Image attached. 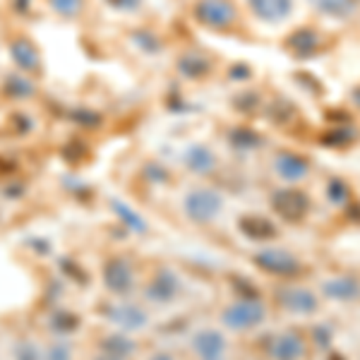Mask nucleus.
<instances>
[{
  "label": "nucleus",
  "mask_w": 360,
  "mask_h": 360,
  "mask_svg": "<svg viewBox=\"0 0 360 360\" xmlns=\"http://www.w3.org/2000/svg\"><path fill=\"white\" fill-rule=\"evenodd\" d=\"M113 209H115V214H118V217L123 219V221H125L127 226H130L132 231H137V233H144V231H147V224H144L142 219H139L137 214L132 212V209H127V207L123 205V202L115 200V202H113Z\"/></svg>",
  "instance_id": "aec40b11"
},
{
  "label": "nucleus",
  "mask_w": 360,
  "mask_h": 360,
  "mask_svg": "<svg viewBox=\"0 0 360 360\" xmlns=\"http://www.w3.org/2000/svg\"><path fill=\"white\" fill-rule=\"evenodd\" d=\"M266 353L271 360H300L305 356V341L295 332L276 334L266 341Z\"/></svg>",
  "instance_id": "20e7f679"
},
{
  "label": "nucleus",
  "mask_w": 360,
  "mask_h": 360,
  "mask_svg": "<svg viewBox=\"0 0 360 360\" xmlns=\"http://www.w3.org/2000/svg\"><path fill=\"white\" fill-rule=\"evenodd\" d=\"M315 5L322 10V13L334 15V17H346L356 10L351 0H315Z\"/></svg>",
  "instance_id": "6ab92c4d"
},
{
  "label": "nucleus",
  "mask_w": 360,
  "mask_h": 360,
  "mask_svg": "<svg viewBox=\"0 0 360 360\" xmlns=\"http://www.w3.org/2000/svg\"><path fill=\"white\" fill-rule=\"evenodd\" d=\"M108 319H113L115 324H120L127 332H135V329H142L147 324V315H144L139 307L135 305H115L108 310Z\"/></svg>",
  "instance_id": "f8f14e48"
},
{
  "label": "nucleus",
  "mask_w": 360,
  "mask_h": 360,
  "mask_svg": "<svg viewBox=\"0 0 360 360\" xmlns=\"http://www.w3.org/2000/svg\"><path fill=\"white\" fill-rule=\"evenodd\" d=\"M324 293L332 300H356L360 295V283L351 276H339L324 283Z\"/></svg>",
  "instance_id": "ddd939ff"
},
{
  "label": "nucleus",
  "mask_w": 360,
  "mask_h": 360,
  "mask_svg": "<svg viewBox=\"0 0 360 360\" xmlns=\"http://www.w3.org/2000/svg\"><path fill=\"white\" fill-rule=\"evenodd\" d=\"M195 353L200 356V360H224L226 356V339L219 332H214V329H205V332H200L195 336Z\"/></svg>",
  "instance_id": "1a4fd4ad"
},
{
  "label": "nucleus",
  "mask_w": 360,
  "mask_h": 360,
  "mask_svg": "<svg viewBox=\"0 0 360 360\" xmlns=\"http://www.w3.org/2000/svg\"><path fill=\"white\" fill-rule=\"evenodd\" d=\"M10 53H13V60L17 65L22 70H27V72L39 70V53H37V49H34V44L27 41V39H17V41H13Z\"/></svg>",
  "instance_id": "4468645a"
},
{
  "label": "nucleus",
  "mask_w": 360,
  "mask_h": 360,
  "mask_svg": "<svg viewBox=\"0 0 360 360\" xmlns=\"http://www.w3.org/2000/svg\"><path fill=\"white\" fill-rule=\"evenodd\" d=\"M224 200L214 190H193L185 197V214L190 217V221L195 224H209L217 219V214L221 212Z\"/></svg>",
  "instance_id": "f257e3e1"
},
{
  "label": "nucleus",
  "mask_w": 360,
  "mask_h": 360,
  "mask_svg": "<svg viewBox=\"0 0 360 360\" xmlns=\"http://www.w3.org/2000/svg\"><path fill=\"white\" fill-rule=\"evenodd\" d=\"M132 351H135V341H130L125 334H113L108 339H103L101 344V353H106V356L115 360H127L132 356Z\"/></svg>",
  "instance_id": "dca6fc26"
},
{
  "label": "nucleus",
  "mask_w": 360,
  "mask_h": 360,
  "mask_svg": "<svg viewBox=\"0 0 360 360\" xmlns=\"http://www.w3.org/2000/svg\"><path fill=\"white\" fill-rule=\"evenodd\" d=\"M113 5H118L120 10H132L135 5L139 3V0H111Z\"/></svg>",
  "instance_id": "393cba45"
},
{
  "label": "nucleus",
  "mask_w": 360,
  "mask_h": 360,
  "mask_svg": "<svg viewBox=\"0 0 360 360\" xmlns=\"http://www.w3.org/2000/svg\"><path fill=\"white\" fill-rule=\"evenodd\" d=\"M278 303L286 310L298 312V315H307V312L317 310V298L305 288H283V291H278Z\"/></svg>",
  "instance_id": "9d476101"
},
{
  "label": "nucleus",
  "mask_w": 360,
  "mask_h": 360,
  "mask_svg": "<svg viewBox=\"0 0 360 360\" xmlns=\"http://www.w3.org/2000/svg\"><path fill=\"white\" fill-rule=\"evenodd\" d=\"M197 20L214 29L231 27L236 22V8L229 0H202L197 5Z\"/></svg>",
  "instance_id": "7ed1b4c3"
},
{
  "label": "nucleus",
  "mask_w": 360,
  "mask_h": 360,
  "mask_svg": "<svg viewBox=\"0 0 360 360\" xmlns=\"http://www.w3.org/2000/svg\"><path fill=\"white\" fill-rule=\"evenodd\" d=\"M276 171H278V176L283 180H288V183H298L300 178L307 176V164L300 156L283 154V156H278V161H276Z\"/></svg>",
  "instance_id": "2eb2a0df"
},
{
  "label": "nucleus",
  "mask_w": 360,
  "mask_h": 360,
  "mask_svg": "<svg viewBox=\"0 0 360 360\" xmlns=\"http://www.w3.org/2000/svg\"><path fill=\"white\" fill-rule=\"evenodd\" d=\"M185 166L190 168V171L195 173H212L214 166H217V159H214V154L209 152L207 147H193L188 154H185Z\"/></svg>",
  "instance_id": "f3484780"
},
{
  "label": "nucleus",
  "mask_w": 360,
  "mask_h": 360,
  "mask_svg": "<svg viewBox=\"0 0 360 360\" xmlns=\"http://www.w3.org/2000/svg\"><path fill=\"white\" fill-rule=\"evenodd\" d=\"M348 195L346 185L341 183V180H334V183H329V200L334 202V205H339V202H344Z\"/></svg>",
  "instance_id": "5701e85b"
},
{
  "label": "nucleus",
  "mask_w": 360,
  "mask_h": 360,
  "mask_svg": "<svg viewBox=\"0 0 360 360\" xmlns=\"http://www.w3.org/2000/svg\"><path fill=\"white\" fill-rule=\"evenodd\" d=\"M15 358L17 360H46L41 353L37 351V346L29 344V341H20V344L15 346Z\"/></svg>",
  "instance_id": "4be33fe9"
},
{
  "label": "nucleus",
  "mask_w": 360,
  "mask_h": 360,
  "mask_svg": "<svg viewBox=\"0 0 360 360\" xmlns=\"http://www.w3.org/2000/svg\"><path fill=\"white\" fill-rule=\"evenodd\" d=\"M255 264L276 276H293L300 269L298 259L293 255L283 252V250H264V252H257L255 255Z\"/></svg>",
  "instance_id": "423d86ee"
},
{
  "label": "nucleus",
  "mask_w": 360,
  "mask_h": 360,
  "mask_svg": "<svg viewBox=\"0 0 360 360\" xmlns=\"http://www.w3.org/2000/svg\"><path fill=\"white\" fill-rule=\"evenodd\" d=\"M266 317V310L259 300L248 298V300H238L231 307L224 310V324L231 329H252L257 324H262Z\"/></svg>",
  "instance_id": "f03ea898"
},
{
  "label": "nucleus",
  "mask_w": 360,
  "mask_h": 360,
  "mask_svg": "<svg viewBox=\"0 0 360 360\" xmlns=\"http://www.w3.org/2000/svg\"><path fill=\"white\" fill-rule=\"evenodd\" d=\"M240 231L252 240H266V238H274L276 229L271 221H266L262 217H245L240 221Z\"/></svg>",
  "instance_id": "a211bd4d"
},
{
  "label": "nucleus",
  "mask_w": 360,
  "mask_h": 360,
  "mask_svg": "<svg viewBox=\"0 0 360 360\" xmlns=\"http://www.w3.org/2000/svg\"><path fill=\"white\" fill-rule=\"evenodd\" d=\"M178 291H180L178 276L173 274L171 269H161V271H156L152 276V281L147 283L144 295H147V300H152V303L164 305V303H171V300L178 295Z\"/></svg>",
  "instance_id": "39448f33"
},
{
  "label": "nucleus",
  "mask_w": 360,
  "mask_h": 360,
  "mask_svg": "<svg viewBox=\"0 0 360 360\" xmlns=\"http://www.w3.org/2000/svg\"><path fill=\"white\" fill-rule=\"evenodd\" d=\"M103 283H106L108 291L113 293H127L132 286V266L127 264L123 257H113L111 262L103 266Z\"/></svg>",
  "instance_id": "0eeeda50"
},
{
  "label": "nucleus",
  "mask_w": 360,
  "mask_h": 360,
  "mask_svg": "<svg viewBox=\"0 0 360 360\" xmlns=\"http://www.w3.org/2000/svg\"><path fill=\"white\" fill-rule=\"evenodd\" d=\"M53 10L63 17H75L82 10V0H51Z\"/></svg>",
  "instance_id": "412c9836"
},
{
  "label": "nucleus",
  "mask_w": 360,
  "mask_h": 360,
  "mask_svg": "<svg viewBox=\"0 0 360 360\" xmlns=\"http://www.w3.org/2000/svg\"><path fill=\"white\" fill-rule=\"evenodd\" d=\"M252 13L264 22H281L291 15L293 0H250Z\"/></svg>",
  "instance_id": "9b49d317"
},
{
  "label": "nucleus",
  "mask_w": 360,
  "mask_h": 360,
  "mask_svg": "<svg viewBox=\"0 0 360 360\" xmlns=\"http://www.w3.org/2000/svg\"><path fill=\"white\" fill-rule=\"evenodd\" d=\"M46 360H70V348L63 344L51 346L49 353H46Z\"/></svg>",
  "instance_id": "b1692460"
},
{
  "label": "nucleus",
  "mask_w": 360,
  "mask_h": 360,
  "mask_svg": "<svg viewBox=\"0 0 360 360\" xmlns=\"http://www.w3.org/2000/svg\"><path fill=\"white\" fill-rule=\"evenodd\" d=\"M307 207H310L307 197L295 193V190H281L274 195V209L286 221H300L307 214Z\"/></svg>",
  "instance_id": "6e6552de"
},
{
  "label": "nucleus",
  "mask_w": 360,
  "mask_h": 360,
  "mask_svg": "<svg viewBox=\"0 0 360 360\" xmlns=\"http://www.w3.org/2000/svg\"><path fill=\"white\" fill-rule=\"evenodd\" d=\"M149 360H173L171 356H168V353H156L154 358H149Z\"/></svg>",
  "instance_id": "a878e982"
}]
</instances>
